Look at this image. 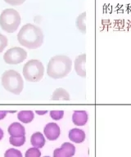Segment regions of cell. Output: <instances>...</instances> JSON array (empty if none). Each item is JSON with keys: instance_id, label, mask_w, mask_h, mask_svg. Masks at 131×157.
Instances as JSON below:
<instances>
[{"instance_id": "30bf717a", "label": "cell", "mask_w": 131, "mask_h": 157, "mask_svg": "<svg viewBox=\"0 0 131 157\" xmlns=\"http://www.w3.org/2000/svg\"><path fill=\"white\" fill-rule=\"evenodd\" d=\"M69 138L75 143H81L85 140V132L79 128H72L69 132Z\"/></svg>"}, {"instance_id": "4316f807", "label": "cell", "mask_w": 131, "mask_h": 157, "mask_svg": "<svg viewBox=\"0 0 131 157\" xmlns=\"http://www.w3.org/2000/svg\"><path fill=\"white\" fill-rule=\"evenodd\" d=\"M44 157H49V156H44Z\"/></svg>"}, {"instance_id": "5bb4252c", "label": "cell", "mask_w": 131, "mask_h": 157, "mask_svg": "<svg viewBox=\"0 0 131 157\" xmlns=\"http://www.w3.org/2000/svg\"><path fill=\"white\" fill-rule=\"evenodd\" d=\"M18 120L25 124H29L34 120V113L31 110H22L18 113Z\"/></svg>"}, {"instance_id": "ba28073f", "label": "cell", "mask_w": 131, "mask_h": 157, "mask_svg": "<svg viewBox=\"0 0 131 157\" xmlns=\"http://www.w3.org/2000/svg\"><path fill=\"white\" fill-rule=\"evenodd\" d=\"M85 62H86V55L84 53L78 56L75 60V71L77 75L80 77L86 76Z\"/></svg>"}, {"instance_id": "52a82bcc", "label": "cell", "mask_w": 131, "mask_h": 157, "mask_svg": "<svg viewBox=\"0 0 131 157\" xmlns=\"http://www.w3.org/2000/svg\"><path fill=\"white\" fill-rule=\"evenodd\" d=\"M45 137L50 141H54L57 140L60 136L61 130H60L59 126L55 124V123H48L44 127V129Z\"/></svg>"}, {"instance_id": "d6986e66", "label": "cell", "mask_w": 131, "mask_h": 157, "mask_svg": "<svg viewBox=\"0 0 131 157\" xmlns=\"http://www.w3.org/2000/svg\"><path fill=\"white\" fill-rule=\"evenodd\" d=\"M4 157H22V154L20 151L14 149V148H11L5 152Z\"/></svg>"}, {"instance_id": "ffe728a7", "label": "cell", "mask_w": 131, "mask_h": 157, "mask_svg": "<svg viewBox=\"0 0 131 157\" xmlns=\"http://www.w3.org/2000/svg\"><path fill=\"white\" fill-rule=\"evenodd\" d=\"M64 115V111L63 110H52L50 111V116L52 120H60L62 119Z\"/></svg>"}, {"instance_id": "3957f363", "label": "cell", "mask_w": 131, "mask_h": 157, "mask_svg": "<svg viewBox=\"0 0 131 157\" xmlns=\"http://www.w3.org/2000/svg\"><path fill=\"white\" fill-rule=\"evenodd\" d=\"M2 85L8 92L15 95H19L24 88V82L21 76L14 70L6 71L1 78Z\"/></svg>"}, {"instance_id": "4fadbf2b", "label": "cell", "mask_w": 131, "mask_h": 157, "mask_svg": "<svg viewBox=\"0 0 131 157\" xmlns=\"http://www.w3.org/2000/svg\"><path fill=\"white\" fill-rule=\"evenodd\" d=\"M52 100L53 101H69L70 95L67 93V90H65L64 88H57L54 91V93L52 96Z\"/></svg>"}, {"instance_id": "9a60e30c", "label": "cell", "mask_w": 131, "mask_h": 157, "mask_svg": "<svg viewBox=\"0 0 131 157\" xmlns=\"http://www.w3.org/2000/svg\"><path fill=\"white\" fill-rule=\"evenodd\" d=\"M85 20H86V12H84L83 13L78 16V17L76 18V21H75L77 29H79L80 32H82V34H85L86 33Z\"/></svg>"}, {"instance_id": "7c38bea8", "label": "cell", "mask_w": 131, "mask_h": 157, "mask_svg": "<svg viewBox=\"0 0 131 157\" xmlns=\"http://www.w3.org/2000/svg\"><path fill=\"white\" fill-rule=\"evenodd\" d=\"M30 142H31L33 147H35V148H42L45 144V138L41 132H35L31 136Z\"/></svg>"}, {"instance_id": "2e32d148", "label": "cell", "mask_w": 131, "mask_h": 157, "mask_svg": "<svg viewBox=\"0 0 131 157\" xmlns=\"http://www.w3.org/2000/svg\"><path fill=\"white\" fill-rule=\"evenodd\" d=\"M61 148L68 157H72L75 153V147L74 145L70 142H64L62 145Z\"/></svg>"}, {"instance_id": "5b68a950", "label": "cell", "mask_w": 131, "mask_h": 157, "mask_svg": "<svg viewBox=\"0 0 131 157\" xmlns=\"http://www.w3.org/2000/svg\"><path fill=\"white\" fill-rule=\"evenodd\" d=\"M44 67L39 60H30L25 64L23 67L24 78L29 82H39L44 77Z\"/></svg>"}, {"instance_id": "cb8c5ba5", "label": "cell", "mask_w": 131, "mask_h": 157, "mask_svg": "<svg viewBox=\"0 0 131 157\" xmlns=\"http://www.w3.org/2000/svg\"><path fill=\"white\" fill-rule=\"evenodd\" d=\"M9 112V111H6V110H0V120H3L4 118L6 117L7 114Z\"/></svg>"}, {"instance_id": "277c9868", "label": "cell", "mask_w": 131, "mask_h": 157, "mask_svg": "<svg viewBox=\"0 0 131 157\" xmlns=\"http://www.w3.org/2000/svg\"><path fill=\"white\" fill-rule=\"evenodd\" d=\"M21 18L17 11L13 8L3 10L0 15V26L3 30L12 34L18 29Z\"/></svg>"}, {"instance_id": "8fae6325", "label": "cell", "mask_w": 131, "mask_h": 157, "mask_svg": "<svg viewBox=\"0 0 131 157\" xmlns=\"http://www.w3.org/2000/svg\"><path fill=\"white\" fill-rule=\"evenodd\" d=\"M8 133L13 137H18V136H25V128L21 125L20 123H13L8 127Z\"/></svg>"}, {"instance_id": "9c48e42d", "label": "cell", "mask_w": 131, "mask_h": 157, "mask_svg": "<svg viewBox=\"0 0 131 157\" xmlns=\"http://www.w3.org/2000/svg\"><path fill=\"white\" fill-rule=\"evenodd\" d=\"M88 114L85 110H75L72 115V121L77 126H84L88 122Z\"/></svg>"}, {"instance_id": "e0dca14e", "label": "cell", "mask_w": 131, "mask_h": 157, "mask_svg": "<svg viewBox=\"0 0 131 157\" xmlns=\"http://www.w3.org/2000/svg\"><path fill=\"white\" fill-rule=\"evenodd\" d=\"M9 142L14 147H21L25 142V136H18V137L11 136Z\"/></svg>"}, {"instance_id": "484cf974", "label": "cell", "mask_w": 131, "mask_h": 157, "mask_svg": "<svg viewBox=\"0 0 131 157\" xmlns=\"http://www.w3.org/2000/svg\"><path fill=\"white\" fill-rule=\"evenodd\" d=\"M3 137V131L0 128V141L2 140Z\"/></svg>"}, {"instance_id": "ac0fdd59", "label": "cell", "mask_w": 131, "mask_h": 157, "mask_svg": "<svg viewBox=\"0 0 131 157\" xmlns=\"http://www.w3.org/2000/svg\"><path fill=\"white\" fill-rule=\"evenodd\" d=\"M41 155V152L39 150V148H30V149L26 151L25 155V157H40Z\"/></svg>"}, {"instance_id": "44dd1931", "label": "cell", "mask_w": 131, "mask_h": 157, "mask_svg": "<svg viewBox=\"0 0 131 157\" xmlns=\"http://www.w3.org/2000/svg\"><path fill=\"white\" fill-rule=\"evenodd\" d=\"M8 46V39L3 34H0V53Z\"/></svg>"}, {"instance_id": "7a4b0ae2", "label": "cell", "mask_w": 131, "mask_h": 157, "mask_svg": "<svg viewBox=\"0 0 131 157\" xmlns=\"http://www.w3.org/2000/svg\"><path fill=\"white\" fill-rule=\"evenodd\" d=\"M71 67L72 61L69 56L57 55L50 59L47 66V74L50 78L58 79L68 75Z\"/></svg>"}, {"instance_id": "603a6c76", "label": "cell", "mask_w": 131, "mask_h": 157, "mask_svg": "<svg viewBox=\"0 0 131 157\" xmlns=\"http://www.w3.org/2000/svg\"><path fill=\"white\" fill-rule=\"evenodd\" d=\"M53 157H68L67 155L65 154V152L62 150V148H57L53 151Z\"/></svg>"}, {"instance_id": "8992f818", "label": "cell", "mask_w": 131, "mask_h": 157, "mask_svg": "<svg viewBox=\"0 0 131 157\" xmlns=\"http://www.w3.org/2000/svg\"><path fill=\"white\" fill-rule=\"evenodd\" d=\"M27 57V52L21 48H12L6 52L3 56V59L7 64L9 65H17L25 61Z\"/></svg>"}, {"instance_id": "7402d4cb", "label": "cell", "mask_w": 131, "mask_h": 157, "mask_svg": "<svg viewBox=\"0 0 131 157\" xmlns=\"http://www.w3.org/2000/svg\"><path fill=\"white\" fill-rule=\"evenodd\" d=\"M26 0H4V2L12 6H19L25 2Z\"/></svg>"}, {"instance_id": "d4e9b609", "label": "cell", "mask_w": 131, "mask_h": 157, "mask_svg": "<svg viewBox=\"0 0 131 157\" xmlns=\"http://www.w3.org/2000/svg\"><path fill=\"white\" fill-rule=\"evenodd\" d=\"M47 112H48L47 110H44V111H40V110H37V111H36V114L42 115H44V114H46Z\"/></svg>"}, {"instance_id": "6da1fadb", "label": "cell", "mask_w": 131, "mask_h": 157, "mask_svg": "<svg viewBox=\"0 0 131 157\" xmlns=\"http://www.w3.org/2000/svg\"><path fill=\"white\" fill-rule=\"evenodd\" d=\"M17 39L21 46L29 49H36L42 46L44 34L40 27L29 23L21 27L17 34Z\"/></svg>"}]
</instances>
